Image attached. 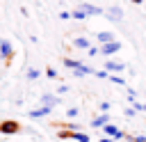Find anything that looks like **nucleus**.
Returning <instances> with one entry per match:
<instances>
[{"label":"nucleus","mask_w":146,"mask_h":142,"mask_svg":"<svg viewBox=\"0 0 146 142\" xmlns=\"http://www.w3.org/2000/svg\"><path fill=\"white\" fill-rule=\"evenodd\" d=\"M52 112V108H48V105H41V108H32V110H27V117H32V119H39V117H46V115H50Z\"/></svg>","instance_id":"6"},{"label":"nucleus","mask_w":146,"mask_h":142,"mask_svg":"<svg viewBox=\"0 0 146 142\" xmlns=\"http://www.w3.org/2000/svg\"><path fill=\"white\" fill-rule=\"evenodd\" d=\"M73 46H75V48H84V50H87L91 44H89V39H87V37H75V39H73Z\"/></svg>","instance_id":"12"},{"label":"nucleus","mask_w":146,"mask_h":142,"mask_svg":"<svg viewBox=\"0 0 146 142\" xmlns=\"http://www.w3.org/2000/svg\"><path fill=\"white\" fill-rule=\"evenodd\" d=\"M46 76H48V78H57L59 73H57V69H46Z\"/></svg>","instance_id":"22"},{"label":"nucleus","mask_w":146,"mask_h":142,"mask_svg":"<svg viewBox=\"0 0 146 142\" xmlns=\"http://www.w3.org/2000/svg\"><path fill=\"white\" fill-rule=\"evenodd\" d=\"M107 78H110V80H112V82H116V85H125V80H123V78H121V76H116V73H110V76H107Z\"/></svg>","instance_id":"17"},{"label":"nucleus","mask_w":146,"mask_h":142,"mask_svg":"<svg viewBox=\"0 0 146 142\" xmlns=\"http://www.w3.org/2000/svg\"><path fill=\"white\" fill-rule=\"evenodd\" d=\"M71 18H75V21H84L87 14H84L82 9H73V11H71Z\"/></svg>","instance_id":"16"},{"label":"nucleus","mask_w":146,"mask_h":142,"mask_svg":"<svg viewBox=\"0 0 146 142\" xmlns=\"http://www.w3.org/2000/svg\"><path fill=\"white\" fill-rule=\"evenodd\" d=\"M87 55H91V57L98 55V48H96V46H89V48H87Z\"/></svg>","instance_id":"26"},{"label":"nucleus","mask_w":146,"mask_h":142,"mask_svg":"<svg viewBox=\"0 0 146 142\" xmlns=\"http://www.w3.org/2000/svg\"><path fill=\"white\" fill-rule=\"evenodd\" d=\"M41 105L55 108V105H59V96H57V94H43V96H41Z\"/></svg>","instance_id":"9"},{"label":"nucleus","mask_w":146,"mask_h":142,"mask_svg":"<svg viewBox=\"0 0 146 142\" xmlns=\"http://www.w3.org/2000/svg\"><path fill=\"white\" fill-rule=\"evenodd\" d=\"M78 115H80V108H75V105L66 110V117H78Z\"/></svg>","instance_id":"21"},{"label":"nucleus","mask_w":146,"mask_h":142,"mask_svg":"<svg viewBox=\"0 0 146 142\" xmlns=\"http://www.w3.org/2000/svg\"><path fill=\"white\" fill-rule=\"evenodd\" d=\"M107 121H110V115H107V112H100L98 117H94V119H91V128H103Z\"/></svg>","instance_id":"10"},{"label":"nucleus","mask_w":146,"mask_h":142,"mask_svg":"<svg viewBox=\"0 0 146 142\" xmlns=\"http://www.w3.org/2000/svg\"><path fill=\"white\" fill-rule=\"evenodd\" d=\"M94 76H96V78H107L110 73H107L105 69H100V71H94Z\"/></svg>","instance_id":"23"},{"label":"nucleus","mask_w":146,"mask_h":142,"mask_svg":"<svg viewBox=\"0 0 146 142\" xmlns=\"http://www.w3.org/2000/svg\"><path fill=\"white\" fill-rule=\"evenodd\" d=\"M78 9H82L87 16H100V14H103V9H100V7H96V5H89V2H82Z\"/></svg>","instance_id":"8"},{"label":"nucleus","mask_w":146,"mask_h":142,"mask_svg":"<svg viewBox=\"0 0 146 142\" xmlns=\"http://www.w3.org/2000/svg\"><path fill=\"white\" fill-rule=\"evenodd\" d=\"M128 142H146V135H125Z\"/></svg>","instance_id":"18"},{"label":"nucleus","mask_w":146,"mask_h":142,"mask_svg":"<svg viewBox=\"0 0 146 142\" xmlns=\"http://www.w3.org/2000/svg\"><path fill=\"white\" fill-rule=\"evenodd\" d=\"M96 39H98L100 44H107V41H114V34H112V32H98Z\"/></svg>","instance_id":"14"},{"label":"nucleus","mask_w":146,"mask_h":142,"mask_svg":"<svg viewBox=\"0 0 146 142\" xmlns=\"http://www.w3.org/2000/svg\"><path fill=\"white\" fill-rule=\"evenodd\" d=\"M100 142H116V140H112V137H107V135H105V137H103Z\"/></svg>","instance_id":"29"},{"label":"nucleus","mask_w":146,"mask_h":142,"mask_svg":"<svg viewBox=\"0 0 146 142\" xmlns=\"http://www.w3.org/2000/svg\"><path fill=\"white\" fill-rule=\"evenodd\" d=\"M135 96H137V92H135V89H128V98H130V101H135Z\"/></svg>","instance_id":"28"},{"label":"nucleus","mask_w":146,"mask_h":142,"mask_svg":"<svg viewBox=\"0 0 146 142\" xmlns=\"http://www.w3.org/2000/svg\"><path fill=\"white\" fill-rule=\"evenodd\" d=\"M64 66L73 71V69H80V66H82V62H80V60H73V57H64Z\"/></svg>","instance_id":"13"},{"label":"nucleus","mask_w":146,"mask_h":142,"mask_svg":"<svg viewBox=\"0 0 146 142\" xmlns=\"http://www.w3.org/2000/svg\"><path fill=\"white\" fill-rule=\"evenodd\" d=\"M39 76H41L39 69H27V71H25V78H27V80H36Z\"/></svg>","instance_id":"15"},{"label":"nucleus","mask_w":146,"mask_h":142,"mask_svg":"<svg viewBox=\"0 0 146 142\" xmlns=\"http://www.w3.org/2000/svg\"><path fill=\"white\" fill-rule=\"evenodd\" d=\"M98 108H100V112H110V108H112V105H110L107 101H103V103H100Z\"/></svg>","instance_id":"24"},{"label":"nucleus","mask_w":146,"mask_h":142,"mask_svg":"<svg viewBox=\"0 0 146 142\" xmlns=\"http://www.w3.org/2000/svg\"><path fill=\"white\" fill-rule=\"evenodd\" d=\"M132 108L137 112H146V103H139V101H132Z\"/></svg>","instance_id":"19"},{"label":"nucleus","mask_w":146,"mask_h":142,"mask_svg":"<svg viewBox=\"0 0 146 142\" xmlns=\"http://www.w3.org/2000/svg\"><path fill=\"white\" fill-rule=\"evenodd\" d=\"M55 94H57V96H64V94H68V85H59Z\"/></svg>","instance_id":"20"},{"label":"nucleus","mask_w":146,"mask_h":142,"mask_svg":"<svg viewBox=\"0 0 146 142\" xmlns=\"http://www.w3.org/2000/svg\"><path fill=\"white\" fill-rule=\"evenodd\" d=\"M121 50V41H107V44H100V48H98V53L100 55H105V57H110V55H114V53H119Z\"/></svg>","instance_id":"2"},{"label":"nucleus","mask_w":146,"mask_h":142,"mask_svg":"<svg viewBox=\"0 0 146 142\" xmlns=\"http://www.w3.org/2000/svg\"><path fill=\"white\" fill-rule=\"evenodd\" d=\"M11 53H14L11 41H9V39H0V57H2V60H9Z\"/></svg>","instance_id":"7"},{"label":"nucleus","mask_w":146,"mask_h":142,"mask_svg":"<svg viewBox=\"0 0 146 142\" xmlns=\"http://www.w3.org/2000/svg\"><path fill=\"white\" fill-rule=\"evenodd\" d=\"M103 69H105V71H107V73H121V71H125V69H128V66H125V64H123V62H114V60H107V62H105V66H103Z\"/></svg>","instance_id":"4"},{"label":"nucleus","mask_w":146,"mask_h":142,"mask_svg":"<svg viewBox=\"0 0 146 142\" xmlns=\"http://www.w3.org/2000/svg\"><path fill=\"white\" fill-rule=\"evenodd\" d=\"M132 2H135V5H141V2H144V0H132Z\"/></svg>","instance_id":"30"},{"label":"nucleus","mask_w":146,"mask_h":142,"mask_svg":"<svg viewBox=\"0 0 146 142\" xmlns=\"http://www.w3.org/2000/svg\"><path fill=\"white\" fill-rule=\"evenodd\" d=\"M103 14H105L110 21H114V23L123 21V9H121V7H116V5H114V7H110V9H107V11H103Z\"/></svg>","instance_id":"5"},{"label":"nucleus","mask_w":146,"mask_h":142,"mask_svg":"<svg viewBox=\"0 0 146 142\" xmlns=\"http://www.w3.org/2000/svg\"><path fill=\"white\" fill-rule=\"evenodd\" d=\"M94 71H96V69H91V66L82 64L80 69H73V76H78V78H82V76H94Z\"/></svg>","instance_id":"11"},{"label":"nucleus","mask_w":146,"mask_h":142,"mask_svg":"<svg viewBox=\"0 0 146 142\" xmlns=\"http://www.w3.org/2000/svg\"><path fill=\"white\" fill-rule=\"evenodd\" d=\"M59 18H62V21H68V18H71V11H59Z\"/></svg>","instance_id":"27"},{"label":"nucleus","mask_w":146,"mask_h":142,"mask_svg":"<svg viewBox=\"0 0 146 142\" xmlns=\"http://www.w3.org/2000/svg\"><path fill=\"white\" fill-rule=\"evenodd\" d=\"M0 133L2 135H16V133H21V124L16 119H5V121H0Z\"/></svg>","instance_id":"1"},{"label":"nucleus","mask_w":146,"mask_h":142,"mask_svg":"<svg viewBox=\"0 0 146 142\" xmlns=\"http://www.w3.org/2000/svg\"><path fill=\"white\" fill-rule=\"evenodd\" d=\"M123 115H125V117H135V115H137V110H135V108H125V110H123Z\"/></svg>","instance_id":"25"},{"label":"nucleus","mask_w":146,"mask_h":142,"mask_svg":"<svg viewBox=\"0 0 146 142\" xmlns=\"http://www.w3.org/2000/svg\"><path fill=\"white\" fill-rule=\"evenodd\" d=\"M103 131H105V135H107V137H112V140H116V142L125 137V133H123L121 128H116L114 124H110V121H107V124L103 126Z\"/></svg>","instance_id":"3"}]
</instances>
